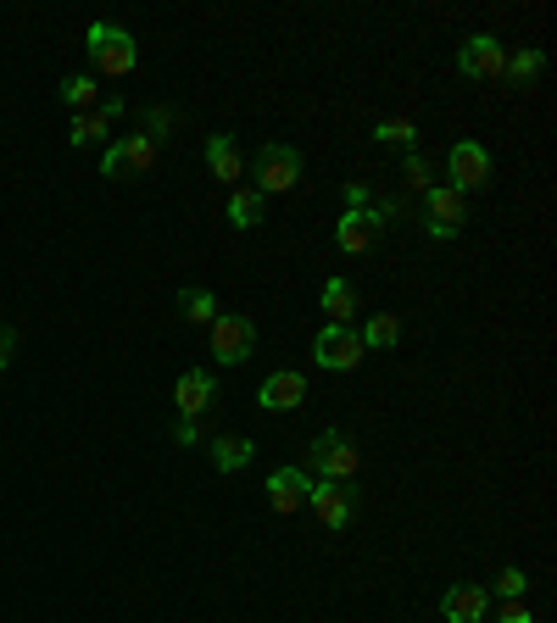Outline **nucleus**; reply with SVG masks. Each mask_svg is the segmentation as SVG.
I'll use <instances>...</instances> for the list:
<instances>
[{
  "label": "nucleus",
  "instance_id": "nucleus-1",
  "mask_svg": "<svg viewBox=\"0 0 557 623\" xmlns=\"http://www.w3.org/2000/svg\"><path fill=\"white\" fill-rule=\"evenodd\" d=\"M84 51H90V68H96V73H107V79H129V73H135V62H140L135 34H129V29H118V23H96V29L84 34Z\"/></svg>",
  "mask_w": 557,
  "mask_h": 623
},
{
  "label": "nucleus",
  "instance_id": "nucleus-2",
  "mask_svg": "<svg viewBox=\"0 0 557 623\" xmlns=\"http://www.w3.org/2000/svg\"><path fill=\"white\" fill-rule=\"evenodd\" d=\"M357 445H351V434H340V429H324L312 445H307V473H318V479H335V484H351L357 479Z\"/></svg>",
  "mask_w": 557,
  "mask_h": 623
},
{
  "label": "nucleus",
  "instance_id": "nucleus-3",
  "mask_svg": "<svg viewBox=\"0 0 557 623\" xmlns=\"http://www.w3.org/2000/svg\"><path fill=\"white\" fill-rule=\"evenodd\" d=\"M301 184V151L296 145H262L257 151V195H285V190H296Z\"/></svg>",
  "mask_w": 557,
  "mask_h": 623
},
{
  "label": "nucleus",
  "instance_id": "nucleus-4",
  "mask_svg": "<svg viewBox=\"0 0 557 623\" xmlns=\"http://www.w3.org/2000/svg\"><path fill=\"white\" fill-rule=\"evenodd\" d=\"M468 223V195H457L451 184H429L424 190V229L429 240H457Z\"/></svg>",
  "mask_w": 557,
  "mask_h": 623
},
{
  "label": "nucleus",
  "instance_id": "nucleus-5",
  "mask_svg": "<svg viewBox=\"0 0 557 623\" xmlns=\"http://www.w3.org/2000/svg\"><path fill=\"white\" fill-rule=\"evenodd\" d=\"M151 168H157V140L151 134H123L101 157V173L107 179H135V173H151Z\"/></svg>",
  "mask_w": 557,
  "mask_h": 623
},
{
  "label": "nucleus",
  "instance_id": "nucleus-6",
  "mask_svg": "<svg viewBox=\"0 0 557 623\" xmlns=\"http://www.w3.org/2000/svg\"><path fill=\"white\" fill-rule=\"evenodd\" d=\"M318 368H329V373H351V368H362V356H368V345H362V334L351 329V323H329L324 334H318Z\"/></svg>",
  "mask_w": 557,
  "mask_h": 623
},
{
  "label": "nucleus",
  "instance_id": "nucleus-7",
  "mask_svg": "<svg viewBox=\"0 0 557 623\" xmlns=\"http://www.w3.org/2000/svg\"><path fill=\"white\" fill-rule=\"evenodd\" d=\"M212 356L218 362H246V356H257V323L251 318H240V312H218V323H212Z\"/></svg>",
  "mask_w": 557,
  "mask_h": 623
},
{
  "label": "nucleus",
  "instance_id": "nucleus-8",
  "mask_svg": "<svg viewBox=\"0 0 557 623\" xmlns=\"http://www.w3.org/2000/svg\"><path fill=\"white\" fill-rule=\"evenodd\" d=\"M457 68H462V79H501L507 73V46L496 34H474V40L457 46Z\"/></svg>",
  "mask_w": 557,
  "mask_h": 623
},
{
  "label": "nucleus",
  "instance_id": "nucleus-9",
  "mask_svg": "<svg viewBox=\"0 0 557 623\" xmlns=\"http://www.w3.org/2000/svg\"><path fill=\"white\" fill-rule=\"evenodd\" d=\"M123 112H129V107H123V96H107L96 112H73L68 145H73V151H84V145H101V140H107V134L123 123Z\"/></svg>",
  "mask_w": 557,
  "mask_h": 623
},
{
  "label": "nucleus",
  "instance_id": "nucleus-10",
  "mask_svg": "<svg viewBox=\"0 0 557 623\" xmlns=\"http://www.w3.org/2000/svg\"><path fill=\"white\" fill-rule=\"evenodd\" d=\"M446 168H451V190H457V195H468V190H485V184H490V151H485V145H474V140H457V145H451V157H446Z\"/></svg>",
  "mask_w": 557,
  "mask_h": 623
},
{
  "label": "nucleus",
  "instance_id": "nucleus-11",
  "mask_svg": "<svg viewBox=\"0 0 557 623\" xmlns=\"http://www.w3.org/2000/svg\"><path fill=\"white\" fill-rule=\"evenodd\" d=\"M307 506L318 512V523H324V529H346V523L357 518V501H351V490H346V484H335V479H312V490H307Z\"/></svg>",
  "mask_w": 557,
  "mask_h": 623
},
{
  "label": "nucleus",
  "instance_id": "nucleus-12",
  "mask_svg": "<svg viewBox=\"0 0 557 623\" xmlns=\"http://www.w3.org/2000/svg\"><path fill=\"white\" fill-rule=\"evenodd\" d=\"M307 490H312V473H307V468H296V462L268 473V506H273V512H285V518L307 506Z\"/></svg>",
  "mask_w": 557,
  "mask_h": 623
},
{
  "label": "nucleus",
  "instance_id": "nucleus-13",
  "mask_svg": "<svg viewBox=\"0 0 557 623\" xmlns=\"http://www.w3.org/2000/svg\"><path fill=\"white\" fill-rule=\"evenodd\" d=\"M379 234H385V229L368 218V207H362V212H340V223H335V245H340L346 257L374 251V245H379Z\"/></svg>",
  "mask_w": 557,
  "mask_h": 623
},
{
  "label": "nucleus",
  "instance_id": "nucleus-14",
  "mask_svg": "<svg viewBox=\"0 0 557 623\" xmlns=\"http://www.w3.org/2000/svg\"><path fill=\"white\" fill-rule=\"evenodd\" d=\"M173 401H179V418H201V412L218 401V384H212V373H207V368H190V373H179V390H173Z\"/></svg>",
  "mask_w": 557,
  "mask_h": 623
},
{
  "label": "nucleus",
  "instance_id": "nucleus-15",
  "mask_svg": "<svg viewBox=\"0 0 557 623\" xmlns=\"http://www.w3.org/2000/svg\"><path fill=\"white\" fill-rule=\"evenodd\" d=\"M207 168H212L218 184H235V190H240V179H246V157H240L235 134H212V140H207Z\"/></svg>",
  "mask_w": 557,
  "mask_h": 623
},
{
  "label": "nucleus",
  "instance_id": "nucleus-16",
  "mask_svg": "<svg viewBox=\"0 0 557 623\" xmlns=\"http://www.w3.org/2000/svg\"><path fill=\"white\" fill-rule=\"evenodd\" d=\"M440 612H446V623H479L490 612V595L479 584H451L446 601H440Z\"/></svg>",
  "mask_w": 557,
  "mask_h": 623
},
{
  "label": "nucleus",
  "instance_id": "nucleus-17",
  "mask_svg": "<svg viewBox=\"0 0 557 623\" xmlns=\"http://www.w3.org/2000/svg\"><path fill=\"white\" fill-rule=\"evenodd\" d=\"M257 401H262L268 412H290V406H301V401H307V379H301V373H290V368H285V373H268V384H262V395H257Z\"/></svg>",
  "mask_w": 557,
  "mask_h": 623
},
{
  "label": "nucleus",
  "instance_id": "nucleus-18",
  "mask_svg": "<svg viewBox=\"0 0 557 623\" xmlns=\"http://www.w3.org/2000/svg\"><path fill=\"white\" fill-rule=\"evenodd\" d=\"M262 212H268V195H257L251 184H240V190L229 195V223H235V229H257Z\"/></svg>",
  "mask_w": 557,
  "mask_h": 623
},
{
  "label": "nucleus",
  "instance_id": "nucleus-19",
  "mask_svg": "<svg viewBox=\"0 0 557 623\" xmlns=\"http://www.w3.org/2000/svg\"><path fill=\"white\" fill-rule=\"evenodd\" d=\"M251 456H257V445H251V440H240V434L212 440V468H218V473H240Z\"/></svg>",
  "mask_w": 557,
  "mask_h": 623
},
{
  "label": "nucleus",
  "instance_id": "nucleus-20",
  "mask_svg": "<svg viewBox=\"0 0 557 623\" xmlns=\"http://www.w3.org/2000/svg\"><path fill=\"white\" fill-rule=\"evenodd\" d=\"M179 307H185V318H190L196 329H212V323H218V295L201 290V284H190V290L179 295Z\"/></svg>",
  "mask_w": 557,
  "mask_h": 623
},
{
  "label": "nucleus",
  "instance_id": "nucleus-21",
  "mask_svg": "<svg viewBox=\"0 0 557 623\" xmlns=\"http://www.w3.org/2000/svg\"><path fill=\"white\" fill-rule=\"evenodd\" d=\"M540 73H546V51H535V46H524L518 57H507V73H501V79H513V84L524 90V84H535Z\"/></svg>",
  "mask_w": 557,
  "mask_h": 623
},
{
  "label": "nucleus",
  "instance_id": "nucleus-22",
  "mask_svg": "<svg viewBox=\"0 0 557 623\" xmlns=\"http://www.w3.org/2000/svg\"><path fill=\"white\" fill-rule=\"evenodd\" d=\"M324 312H329L335 323H351V318H357V290H351L346 279H329V284H324Z\"/></svg>",
  "mask_w": 557,
  "mask_h": 623
},
{
  "label": "nucleus",
  "instance_id": "nucleus-23",
  "mask_svg": "<svg viewBox=\"0 0 557 623\" xmlns=\"http://www.w3.org/2000/svg\"><path fill=\"white\" fill-rule=\"evenodd\" d=\"M396 340H401V323H396L390 312H374V318L362 323V345H368V351H390Z\"/></svg>",
  "mask_w": 557,
  "mask_h": 623
},
{
  "label": "nucleus",
  "instance_id": "nucleus-24",
  "mask_svg": "<svg viewBox=\"0 0 557 623\" xmlns=\"http://www.w3.org/2000/svg\"><path fill=\"white\" fill-rule=\"evenodd\" d=\"M96 96H101V84H96L90 73H73V79H62V101H68L73 112H96Z\"/></svg>",
  "mask_w": 557,
  "mask_h": 623
},
{
  "label": "nucleus",
  "instance_id": "nucleus-25",
  "mask_svg": "<svg viewBox=\"0 0 557 623\" xmlns=\"http://www.w3.org/2000/svg\"><path fill=\"white\" fill-rule=\"evenodd\" d=\"M374 140H379V145H407V151H412L418 129H412L407 118H385V123H374Z\"/></svg>",
  "mask_w": 557,
  "mask_h": 623
},
{
  "label": "nucleus",
  "instance_id": "nucleus-26",
  "mask_svg": "<svg viewBox=\"0 0 557 623\" xmlns=\"http://www.w3.org/2000/svg\"><path fill=\"white\" fill-rule=\"evenodd\" d=\"M401 173H407V190H429V184H435V179H429V157H424V151H407V168H401Z\"/></svg>",
  "mask_w": 557,
  "mask_h": 623
},
{
  "label": "nucleus",
  "instance_id": "nucleus-27",
  "mask_svg": "<svg viewBox=\"0 0 557 623\" xmlns=\"http://www.w3.org/2000/svg\"><path fill=\"white\" fill-rule=\"evenodd\" d=\"M496 590H501L507 601H524V590H529V573H524V567H501V573H496Z\"/></svg>",
  "mask_w": 557,
  "mask_h": 623
},
{
  "label": "nucleus",
  "instance_id": "nucleus-28",
  "mask_svg": "<svg viewBox=\"0 0 557 623\" xmlns=\"http://www.w3.org/2000/svg\"><path fill=\"white\" fill-rule=\"evenodd\" d=\"M173 118H179V112H168V107H151V118H146V123H151V140H162V134L173 129Z\"/></svg>",
  "mask_w": 557,
  "mask_h": 623
},
{
  "label": "nucleus",
  "instance_id": "nucleus-29",
  "mask_svg": "<svg viewBox=\"0 0 557 623\" xmlns=\"http://www.w3.org/2000/svg\"><path fill=\"white\" fill-rule=\"evenodd\" d=\"M173 445H201V423H196V418H179V429H173Z\"/></svg>",
  "mask_w": 557,
  "mask_h": 623
},
{
  "label": "nucleus",
  "instance_id": "nucleus-30",
  "mask_svg": "<svg viewBox=\"0 0 557 623\" xmlns=\"http://www.w3.org/2000/svg\"><path fill=\"white\" fill-rule=\"evenodd\" d=\"M496 623H535V617H529V606H524V601H501Z\"/></svg>",
  "mask_w": 557,
  "mask_h": 623
},
{
  "label": "nucleus",
  "instance_id": "nucleus-31",
  "mask_svg": "<svg viewBox=\"0 0 557 623\" xmlns=\"http://www.w3.org/2000/svg\"><path fill=\"white\" fill-rule=\"evenodd\" d=\"M12 351H18V329H7V323H0V373L12 368Z\"/></svg>",
  "mask_w": 557,
  "mask_h": 623
},
{
  "label": "nucleus",
  "instance_id": "nucleus-32",
  "mask_svg": "<svg viewBox=\"0 0 557 623\" xmlns=\"http://www.w3.org/2000/svg\"><path fill=\"white\" fill-rule=\"evenodd\" d=\"M374 195H368V184H346V212H362Z\"/></svg>",
  "mask_w": 557,
  "mask_h": 623
}]
</instances>
